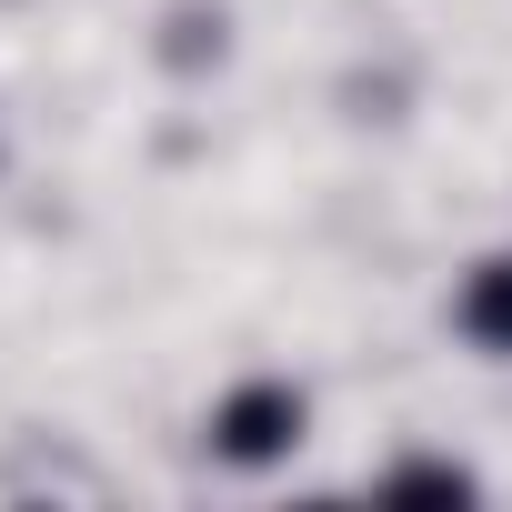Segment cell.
Listing matches in <instances>:
<instances>
[{
	"mask_svg": "<svg viewBox=\"0 0 512 512\" xmlns=\"http://www.w3.org/2000/svg\"><path fill=\"white\" fill-rule=\"evenodd\" d=\"M292 442H302V392L292 382H241L211 412V452L221 462H282Z\"/></svg>",
	"mask_w": 512,
	"mask_h": 512,
	"instance_id": "cell-1",
	"label": "cell"
},
{
	"mask_svg": "<svg viewBox=\"0 0 512 512\" xmlns=\"http://www.w3.org/2000/svg\"><path fill=\"white\" fill-rule=\"evenodd\" d=\"M462 332H472L482 352H512V262H482V272L462 282Z\"/></svg>",
	"mask_w": 512,
	"mask_h": 512,
	"instance_id": "cell-2",
	"label": "cell"
},
{
	"mask_svg": "<svg viewBox=\"0 0 512 512\" xmlns=\"http://www.w3.org/2000/svg\"><path fill=\"white\" fill-rule=\"evenodd\" d=\"M382 502H472V472H452V462H412V472L382 482Z\"/></svg>",
	"mask_w": 512,
	"mask_h": 512,
	"instance_id": "cell-3",
	"label": "cell"
}]
</instances>
